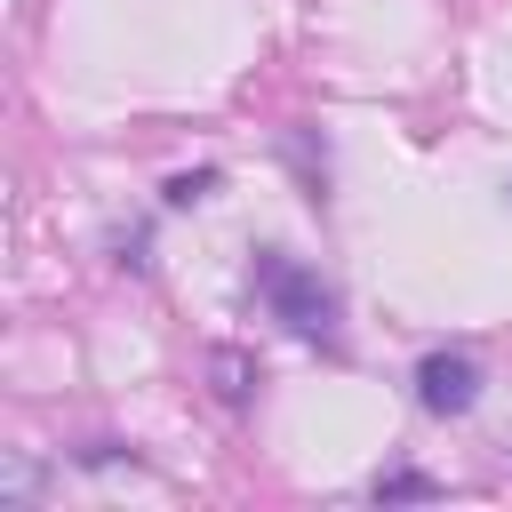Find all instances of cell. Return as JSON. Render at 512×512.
I'll return each instance as SVG.
<instances>
[{
  "instance_id": "6da1fadb",
  "label": "cell",
  "mask_w": 512,
  "mask_h": 512,
  "mask_svg": "<svg viewBox=\"0 0 512 512\" xmlns=\"http://www.w3.org/2000/svg\"><path fill=\"white\" fill-rule=\"evenodd\" d=\"M256 296H264V312H272L288 336L336 344V288H328L312 264H296L288 248H256Z\"/></svg>"
},
{
  "instance_id": "7a4b0ae2",
  "label": "cell",
  "mask_w": 512,
  "mask_h": 512,
  "mask_svg": "<svg viewBox=\"0 0 512 512\" xmlns=\"http://www.w3.org/2000/svg\"><path fill=\"white\" fill-rule=\"evenodd\" d=\"M480 400V360L472 352H424L416 360V408L424 416H464Z\"/></svg>"
},
{
  "instance_id": "3957f363",
  "label": "cell",
  "mask_w": 512,
  "mask_h": 512,
  "mask_svg": "<svg viewBox=\"0 0 512 512\" xmlns=\"http://www.w3.org/2000/svg\"><path fill=\"white\" fill-rule=\"evenodd\" d=\"M376 496L392 504V496H440V488H432L424 472H376Z\"/></svg>"
},
{
  "instance_id": "277c9868",
  "label": "cell",
  "mask_w": 512,
  "mask_h": 512,
  "mask_svg": "<svg viewBox=\"0 0 512 512\" xmlns=\"http://www.w3.org/2000/svg\"><path fill=\"white\" fill-rule=\"evenodd\" d=\"M208 184H216V176H208V168H200V176H176V184H168V208H192V200H200V192H208Z\"/></svg>"
}]
</instances>
